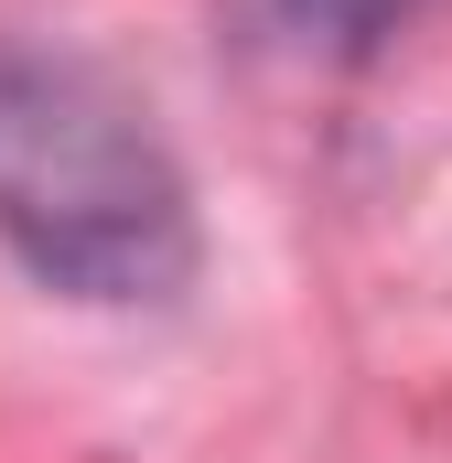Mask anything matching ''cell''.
I'll use <instances>...</instances> for the list:
<instances>
[{"label":"cell","instance_id":"1","mask_svg":"<svg viewBox=\"0 0 452 463\" xmlns=\"http://www.w3.org/2000/svg\"><path fill=\"white\" fill-rule=\"evenodd\" d=\"M0 248L87 313L173 302L205 269L162 118L76 43L0 33Z\"/></svg>","mask_w":452,"mask_h":463},{"label":"cell","instance_id":"2","mask_svg":"<svg viewBox=\"0 0 452 463\" xmlns=\"http://www.w3.org/2000/svg\"><path fill=\"white\" fill-rule=\"evenodd\" d=\"M431 0H237L248 43L269 54H313V65H366L388 33H410Z\"/></svg>","mask_w":452,"mask_h":463}]
</instances>
